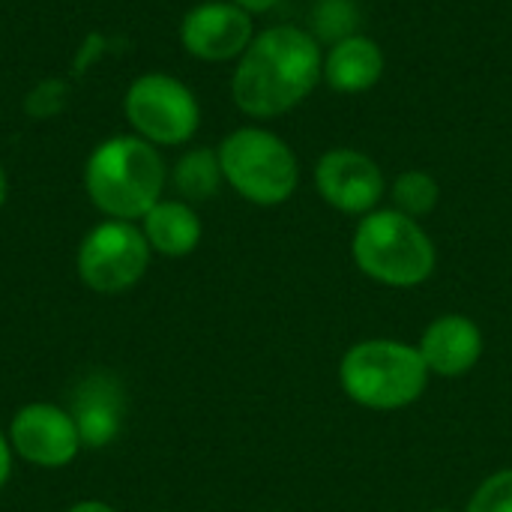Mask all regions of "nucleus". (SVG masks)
Here are the masks:
<instances>
[{
	"mask_svg": "<svg viewBox=\"0 0 512 512\" xmlns=\"http://www.w3.org/2000/svg\"><path fill=\"white\" fill-rule=\"evenodd\" d=\"M312 36L321 42H339V39H348L357 33V24H360V12L354 6V0H318L315 9H312Z\"/></svg>",
	"mask_w": 512,
	"mask_h": 512,
	"instance_id": "17",
	"label": "nucleus"
},
{
	"mask_svg": "<svg viewBox=\"0 0 512 512\" xmlns=\"http://www.w3.org/2000/svg\"><path fill=\"white\" fill-rule=\"evenodd\" d=\"M465 512H512V468L486 477L471 495Z\"/></svg>",
	"mask_w": 512,
	"mask_h": 512,
	"instance_id": "18",
	"label": "nucleus"
},
{
	"mask_svg": "<svg viewBox=\"0 0 512 512\" xmlns=\"http://www.w3.org/2000/svg\"><path fill=\"white\" fill-rule=\"evenodd\" d=\"M339 384L351 402L369 411H399L423 396L429 369L408 342L366 339L342 357Z\"/></svg>",
	"mask_w": 512,
	"mask_h": 512,
	"instance_id": "4",
	"label": "nucleus"
},
{
	"mask_svg": "<svg viewBox=\"0 0 512 512\" xmlns=\"http://www.w3.org/2000/svg\"><path fill=\"white\" fill-rule=\"evenodd\" d=\"M354 264L387 288L423 285L438 264V252L423 225L399 210H372L360 219L351 240Z\"/></svg>",
	"mask_w": 512,
	"mask_h": 512,
	"instance_id": "3",
	"label": "nucleus"
},
{
	"mask_svg": "<svg viewBox=\"0 0 512 512\" xmlns=\"http://www.w3.org/2000/svg\"><path fill=\"white\" fill-rule=\"evenodd\" d=\"M321 78V42L297 24H276L255 33L249 48L240 54L231 78V96L243 114L267 120L297 108Z\"/></svg>",
	"mask_w": 512,
	"mask_h": 512,
	"instance_id": "1",
	"label": "nucleus"
},
{
	"mask_svg": "<svg viewBox=\"0 0 512 512\" xmlns=\"http://www.w3.org/2000/svg\"><path fill=\"white\" fill-rule=\"evenodd\" d=\"M84 189L105 219L138 222L162 201L165 162L150 141L114 135L87 156Z\"/></svg>",
	"mask_w": 512,
	"mask_h": 512,
	"instance_id": "2",
	"label": "nucleus"
},
{
	"mask_svg": "<svg viewBox=\"0 0 512 512\" xmlns=\"http://www.w3.org/2000/svg\"><path fill=\"white\" fill-rule=\"evenodd\" d=\"M255 39L252 12L231 0H207L192 6L180 21V45L207 63L240 57Z\"/></svg>",
	"mask_w": 512,
	"mask_h": 512,
	"instance_id": "9",
	"label": "nucleus"
},
{
	"mask_svg": "<svg viewBox=\"0 0 512 512\" xmlns=\"http://www.w3.org/2000/svg\"><path fill=\"white\" fill-rule=\"evenodd\" d=\"M123 390L111 375H90L78 384L72 399V420L81 435V447L102 450L108 447L123 426Z\"/></svg>",
	"mask_w": 512,
	"mask_h": 512,
	"instance_id": "12",
	"label": "nucleus"
},
{
	"mask_svg": "<svg viewBox=\"0 0 512 512\" xmlns=\"http://www.w3.org/2000/svg\"><path fill=\"white\" fill-rule=\"evenodd\" d=\"M174 189L183 195V201H207L219 192L222 186V165H219V153L210 147H195L189 153H183L174 165Z\"/></svg>",
	"mask_w": 512,
	"mask_h": 512,
	"instance_id": "15",
	"label": "nucleus"
},
{
	"mask_svg": "<svg viewBox=\"0 0 512 512\" xmlns=\"http://www.w3.org/2000/svg\"><path fill=\"white\" fill-rule=\"evenodd\" d=\"M231 3H237V6H243L246 12H267V9H273L279 0H231Z\"/></svg>",
	"mask_w": 512,
	"mask_h": 512,
	"instance_id": "22",
	"label": "nucleus"
},
{
	"mask_svg": "<svg viewBox=\"0 0 512 512\" xmlns=\"http://www.w3.org/2000/svg\"><path fill=\"white\" fill-rule=\"evenodd\" d=\"M9 447L33 468H66L81 453V435L72 414L51 402H30L9 423Z\"/></svg>",
	"mask_w": 512,
	"mask_h": 512,
	"instance_id": "8",
	"label": "nucleus"
},
{
	"mask_svg": "<svg viewBox=\"0 0 512 512\" xmlns=\"http://www.w3.org/2000/svg\"><path fill=\"white\" fill-rule=\"evenodd\" d=\"M441 201V186L429 171H405L396 177L393 183V210L411 216V219H423L429 216Z\"/></svg>",
	"mask_w": 512,
	"mask_h": 512,
	"instance_id": "16",
	"label": "nucleus"
},
{
	"mask_svg": "<svg viewBox=\"0 0 512 512\" xmlns=\"http://www.w3.org/2000/svg\"><path fill=\"white\" fill-rule=\"evenodd\" d=\"M432 512H453V510H432Z\"/></svg>",
	"mask_w": 512,
	"mask_h": 512,
	"instance_id": "24",
	"label": "nucleus"
},
{
	"mask_svg": "<svg viewBox=\"0 0 512 512\" xmlns=\"http://www.w3.org/2000/svg\"><path fill=\"white\" fill-rule=\"evenodd\" d=\"M6 171H3V165H0V207H3V201H6Z\"/></svg>",
	"mask_w": 512,
	"mask_h": 512,
	"instance_id": "23",
	"label": "nucleus"
},
{
	"mask_svg": "<svg viewBox=\"0 0 512 512\" xmlns=\"http://www.w3.org/2000/svg\"><path fill=\"white\" fill-rule=\"evenodd\" d=\"M66 512H117L111 504H105V501H78V504H72Z\"/></svg>",
	"mask_w": 512,
	"mask_h": 512,
	"instance_id": "21",
	"label": "nucleus"
},
{
	"mask_svg": "<svg viewBox=\"0 0 512 512\" xmlns=\"http://www.w3.org/2000/svg\"><path fill=\"white\" fill-rule=\"evenodd\" d=\"M123 111L138 138L153 147L186 144L201 126V105L195 93L174 75H138L123 99Z\"/></svg>",
	"mask_w": 512,
	"mask_h": 512,
	"instance_id": "6",
	"label": "nucleus"
},
{
	"mask_svg": "<svg viewBox=\"0 0 512 512\" xmlns=\"http://www.w3.org/2000/svg\"><path fill=\"white\" fill-rule=\"evenodd\" d=\"M12 447H9V438L0 432V489L6 486V480H9V474H12Z\"/></svg>",
	"mask_w": 512,
	"mask_h": 512,
	"instance_id": "20",
	"label": "nucleus"
},
{
	"mask_svg": "<svg viewBox=\"0 0 512 512\" xmlns=\"http://www.w3.org/2000/svg\"><path fill=\"white\" fill-rule=\"evenodd\" d=\"M150 252L165 258H186L201 243V219L189 201H159L141 219Z\"/></svg>",
	"mask_w": 512,
	"mask_h": 512,
	"instance_id": "14",
	"label": "nucleus"
},
{
	"mask_svg": "<svg viewBox=\"0 0 512 512\" xmlns=\"http://www.w3.org/2000/svg\"><path fill=\"white\" fill-rule=\"evenodd\" d=\"M315 189L333 210L366 216L384 198V174L372 156L351 147H336L318 159Z\"/></svg>",
	"mask_w": 512,
	"mask_h": 512,
	"instance_id": "10",
	"label": "nucleus"
},
{
	"mask_svg": "<svg viewBox=\"0 0 512 512\" xmlns=\"http://www.w3.org/2000/svg\"><path fill=\"white\" fill-rule=\"evenodd\" d=\"M219 165L225 183L258 207L285 204L300 183V162L294 150L273 132L243 126L219 144Z\"/></svg>",
	"mask_w": 512,
	"mask_h": 512,
	"instance_id": "5",
	"label": "nucleus"
},
{
	"mask_svg": "<svg viewBox=\"0 0 512 512\" xmlns=\"http://www.w3.org/2000/svg\"><path fill=\"white\" fill-rule=\"evenodd\" d=\"M150 264V246L135 222L105 219L93 225L78 246V276L96 294H123L135 288Z\"/></svg>",
	"mask_w": 512,
	"mask_h": 512,
	"instance_id": "7",
	"label": "nucleus"
},
{
	"mask_svg": "<svg viewBox=\"0 0 512 512\" xmlns=\"http://www.w3.org/2000/svg\"><path fill=\"white\" fill-rule=\"evenodd\" d=\"M63 105H66V84L57 81V78L39 81V84L30 90V96H27V111H30L36 120L60 114Z\"/></svg>",
	"mask_w": 512,
	"mask_h": 512,
	"instance_id": "19",
	"label": "nucleus"
},
{
	"mask_svg": "<svg viewBox=\"0 0 512 512\" xmlns=\"http://www.w3.org/2000/svg\"><path fill=\"white\" fill-rule=\"evenodd\" d=\"M384 75V54L375 39L354 33L324 54V81L336 93H366Z\"/></svg>",
	"mask_w": 512,
	"mask_h": 512,
	"instance_id": "13",
	"label": "nucleus"
},
{
	"mask_svg": "<svg viewBox=\"0 0 512 512\" xmlns=\"http://www.w3.org/2000/svg\"><path fill=\"white\" fill-rule=\"evenodd\" d=\"M417 351L429 375L462 378L483 357V333L465 315H441L426 327Z\"/></svg>",
	"mask_w": 512,
	"mask_h": 512,
	"instance_id": "11",
	"label": "nucleus"
}]
</instances>
